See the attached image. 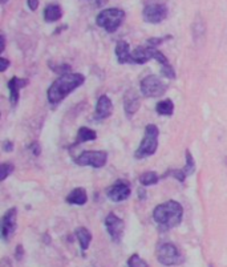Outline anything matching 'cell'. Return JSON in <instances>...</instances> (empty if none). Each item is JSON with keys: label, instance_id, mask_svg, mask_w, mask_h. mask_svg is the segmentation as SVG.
I'll return each instance as SVG.
<instances>
[{"label": "cell", "instance_id": "obj_1", "mask_svg": "<svg viewBox=\"0 0 227 267\" xmlns=\"http://www.w3.org/2000/svg\"><path fill=\"white\" fill-rule=\"evenodd\" d=\"M85 81V77L81 73H65L61 75L56 81H53L52 85L48 89V101L52 105H57L60 101H63L66 96L72 93L75 89L82 85Z\"/></svg>", "mask_w": 227, "mask_h": 267}, {"label": "cell", "instance_id": "obj_2", "mask_svg": "<svg viewBox=\"0 0 227 267\" xmlns=\"http://www.w3.org/2000/svg\"><path fill=\"white\" fill-rule=\"evenodd\" d=\"M153 218L162 229L177 228L184 218V208L177 201H168L162 205H158L153 211Z\"/></svg>", "mask_w": 227, "mask_h": 267}, {"label": "cell", "instance_id": "obj_3", "mask_svg": "<svg viewBox=\"0 0 227 267\" xmlns=\"http://www.w3.org/2000/svg\"><path fill=\"white\" fill-rule=\"evenodd\" d=\"M125 19V12L120 8H108L97 15L96 23L97 26L104 28L106 32L113 33L121 27L122 21Z\"/></svg>", "mask_w": 227, "mask_h": 267}, {"label": "cell", "instance_id": "obj_4", "mask_svg": "<svg viewBox=\"0 0 227 267\" xmlns=\"http://www.w3.org/2000/svg\"><path fill=\"white\" fill-rule=\"evenodd\" d=\"M158 135H160V130L154 124L146 126L144 140H142L141 145L139 146V149L134 153L135 159L142 160L154 154L158 148Z\"/></svg>", "mask_w": 227, "mask_h": 267}, {"label": "cell", "instance_id": "obj_5", "mask_svg": "<svg viewBox=\"0 0 227 267\" xmlns=\"http://www.w3.org/2000/svg\"><path fill=\"white\" fill-rule=\"evenodd\" d=\"M157 259L164 266H174V264H179L184 261L182 254L179 253L177 246L174 243H170V242H164V243L158 244Z\"/></svg>", "mask_w": 227, "mask_h": 267}, {"label": "cell", "instance_id": "obj_6", "mask_svg": "<svg viewBox=\"0 0 227 267\" xmlns=\"http://www.w3.org/2000/svg\"><path fill=\"white\" fill-rule=\"evenodd\" d=\"M144 20L151 24H158L168 17V7L161 2H149L142 11Z\"/></svg>", "mask_w": 227, "mask_h": 267}, {"label": "cell", "instance_id": "obj_7", "mask_svg": "<svg viewBox=\"0 0 227 267\" xmlns=\"http://www.w3.org/2000/svg\"><path fill=\"white\" fill-rule=\"evenodd\" d=\"M141 92L146 97H160L164 96L168 85L162 81L161 79L155 75H149L141 81Z\"/></svg>", "mask_w": 227, "mask_h": 267}, {"label": "cell", "instance_id": "obj_8", "mask_svg": "<svg viewBox=\"0 0 227 267\" xmlns=\"http://www.w3.org/2000/svg\"><path fill=\"white\" fill-rule=\"evenodd\" d=\"M106 160H108V153L104 152V150H97V152L88 150V152H82L75 161L80 166L102 168L106 164Z\"/></svg>", "mask_w": 227, "mask_h": 267}, {"label": "cell", "instance_id": "obj_9", "mask_svg": "<svg viewBox=\"0 0 227 267\" xmlns=\"http://www.w3.org/2000/svg\"><path fill=\"white\" fill-rule=\"evenodd\" d=\"M105 228L108 230L110 238H112V241L119 243L122 239L124 229H125V224H124L121 218L117 217L115 213H109L105 218Z\"/></svg>", "mask_w": 227, "mask_h": 267}, {"label": "cell", "instance_id": "obj_10", "mask_svg": "<svg viewBox=\"0 0 227 267\" xmlns=\"http://www.w3.org/2000/svg\"><path fill=\"white\" fill-rule=\"evenodd\" d=\"M16 208L7 210L6 214L3 215V219H2V238L4 241H10L15 234V231H16Z\"/></svg>", "mask_w": 227, "mask_h": 267}, {"label": "cell", "instance_id": "obj_11", "mask_svg": "<svg viewBox=\"0 0 227 267\" xmlns=\"http://www.w3.org/2000/svg\"><path fill=\"white\" fill-rule=\"evenodd\" d=\"M106 195L113 202L125 201L130 195V185L125 181H117L106 190Z\"/></svg>", "mask_w": 227, "mask_h": 267}, {"label": "cell", "instance_id": "obj_12", "mask_svg": "<svg viewBox=\"0 0 227 267\" xmlns=\"http://www.w3.org/2000/svg\"><path fill=\"white\" fill-rule=\"evenodd\" d=\"M113 104L106 95L100 96L99 101H97V106H96L95 119L96 120H105L109 116L112 115Z\"/></svg>", "mask_w": 227, "mask_h": 267}, {"label": "cell", "instance_id": "obj_13", "mask_svg": "<svg viewBox=\"0 0 227 267\" xmlns=\"http://www.w3.org/2000/svg\"><path fill=\"white\" fill-rule=\"evenodd\" d=\"M153 51H154L153 47H140V48H137V50H134L132 52V56H130V63L145 64L146 61H149V60L154 59Z\"/></svg>", "mask_w": 227, "mask_h": 267}, {"label": "cell", "instance_id": "obj_14", "mask_svg": "<svg viewBox=\"0 0 227 267\" xmlns=\"http://www.w3.org/2000/svg\"><path fill=\"white\" fill-rule=\"evenodd\" d=\"M124 108L128 117H132L140 109V97L135 91H129L124 97Z\"/></svg>", "mask_w": 227, "mask_h": 267}, {"label": "cell", "instance_id": "obj_15", "mask_svg": "<svg viewBox=\"0 0 227 267\" xmlns=\"http://www.w3.org/2000/svg\"><path fill=\"white\" fill-rule=\"evenodd\" d=\"M28 84L27 79H19V77H12L8 83V89H10V101L12 105H16L19 101V92L20 89H23L24 86Z\"/></svg>", "mask_w": 227, "mask_h": 267}, {"label": "cell", "instance_id": "obj_16", "mask_svg": "<svg viewBox=\"0 0 227 267\" xmlns=\"http://www.w3.org/2000/svg\"><path fill=\"white\" fill-rule=\"evenodd\" d=\"M153 55H154V59L157 60V61H160V64H161L162 75H165V76L169 77V79H174L175 77L174 70H173V66L170 65L169 60L166 59V56H165L164 53L160 52V51L155 50L154 48V51H153Z\"/></svg>", "mask_w": 227, "mask_h": 267}, {"label": "cell", "instance_id": "obj_17", "mask_svg": "<svg viewBox=\"0 0 227 267\" xmlns=\"http://www.w3.org/2000/svg\"><path fill=\"white\" fill-rule=\"evenodd\" d=\"M116 56L119 60L120 64H125L130 63V56H132V52H130V47L126 41L121 40L117 43L116 46Z\"/></svg>", "mask_w": 227, "mask_h": 267}, {"label": "cell", "instance_id": "obj_18", "mask_svg": "<svg viewBox=\"0 0 227 267\" xmlns=\"http://www.w3.org/2000/svg\"><path fill=\"white\" fill-rule=\"evenodd\" d=\"M86 201H88V195H86L85 189L82 188H76L71 191L68 197H66V202L71 205H85Z\"/></svg>", "mask_w": 227, "mask_h": 267}, {"label": "cell", "instance_id": "obj_19", "mask_svg": "<svg viewBox=\"0 0 227 267\" xmlns=\"http://www.w3.org/2000/svg\"><path fill=\"white\" fill-rule=\"evenodd\" d=\"M63 17V11H61V7L57 6V4H50L44 10V19L48 23H52V21H57Z\"/></svg>", "mask_w": 227, "mask_h": 267}, {"label": "cell", "instance_id": "obj_20", "mask_svg": "<svg viewBox=\"0 0 227 267\" xmlns=\"http://www.w3.org/2000/svg\"><path fill=\"white\" fill-rule=\"evenodd\" d=\"M75 234L76 237H77V239H79L81 250L85 251L86 249L89 248L90 241H92V233H90L86 228H77L75 231Z\"/></svg>", "mask_w": 227, "mask_h": 267}, {"label": "cell", "instance_id": "obj_21", "mask_svg": "<svg viewBox=\"0 0 227 267\" xmlns=\"http://www.w3.org/2000/svg\"><path fill=\"white\" fill-rule=\"evenodd\" d=\"M97 139V133L92 129L86 128V126H81L79 129V133H77V141H76V145L77 144H82V142L88 141H95Z\"/></svg>", "mask_w": 227, "mask_h": 267}, {"label": "cell", "instance_id": "obj_22", "mask_svg": "<svg viewBox=\"0 0 227 267\" xmlns=\"http://www.w3.org/2000/svg\"><path fill=\"white\" fill-rule=\"evenodd\" d=\"M155 110H157L158 115L161 116H171L173 115V112H174V104H173L171 100L166 99L164 100V101L158 102Z\"/></svg>", "mask_w": 227, "mask_h": 267}, {"label": "cell", "instance_id": "obj_23", "mask_svg": "<svg viewBox=\"0 0 227 267\" xmlns=\"http://www.w3.org/2000/svg\"><path fill=\"white\" fill-rule=\"evenodd\" d=\"M158 175L155 172H146L140 177V182H141L144 186H151V185H155L158 182Z\"/></svg>", "mask_w": 227, "mask_h": 267}, {"label": "cell", "instance_id": "obj_24", "mask_svg": "<svg viewBox=\"0 0 227 267\" xmlns=\"http://www.w3.org/2000/svg\"><path fill=\"white\" fill-rule=\"evenodd\" d=\"M128 266L129 267H149V264L146 263L139 254L130 255V258L128 259Z\"/></svg>", "mask_w": 227, "mask_h": 267}, {"label": "cell", "instance_id": "obj_25", "mask_svg": "<svg viewBox=\"0 0 227 267\" xmlns=\"http://www.w3.org/2000/svg\"><path fill=\"white\" fill-rule=\"evenodd\" d=\"M194 169H195V165H194V160H193V155H191V153L189 152V150H186V165H185L184 168V172L186 173V175H190L194 173Z\"/></svg>", "mask_w": 227, "mask_h": 267}, {"label": "cell", "instance_id": "obj_26", "mask_svg": "<svg viewBox=\"0 0 227 267\" xmlns=\"http://www.w3.org/2000/svg\"><path fill=\"white\" fill-rule=\"evenodd\" d=\"M169 175H170V177L177 178L179 182H184L185 178H186V173L184 172V169H171V170H169V172L165 173L164 178L169 177Z\"/></svg>", "mask_w": 227, "mask_h": 267}, {"label": "cell", "instance_id": "obj_27", "mask_svg": "<svg viewBox=\"0 0 227 267\" xmlns=\"http://www.w3.org/2000/svg\"><path fill=\"white\" fill-rule=\"evenodd\" d=\"M13 172L12 164H2L0 166V181H4Z\"/></svg>", "mask_w": 227, "mask_h": 267}, {"label": "cell", "instance_id": "obj_28", "mask_svg": "<svg viewBox=\"0 0 227 267\" xmlns=\"http://www.w3.org/2000/svg\"><path fill=\"white\" fill-rule=\"evenodd\" d=\"M169 39H171V36L161 37V39H150V40H148V44H149V47H153V48H155L158 44H162L165 40H169Z\"/></svg>", "mask_w": 227, "mask_h": 267}, {"label": "cell", "instance_id": "obj_29", "mask_svg": "<svg viewBox=\"0 0 227 267\" xmlns=\"http://www.w3.org/2000/svg\"><path fill=\"white\" fill-rule=\"evenodd\" d=\"M10 60H7L6 57L0 59V72H6V70L10 66Z\"/></svg>", "mask_w": 227, "mask_h": 267}, {"label": "cell", "instance_id": "obj_30", "mask_svg": "<svg viewBox=\"0 0 227 267\" xmlns=\"http://www.w3.org/2000/svg\"><path fill=\"white\" fill-rule=\"evenodd\" d=\"M86 2H88V3H90L92 6H95V7H101V6H104V4H105L108 0H86Z\"/></svg>", "mask_w": 227, "mask_h": 267}, {"label": "cell", "instance_id": "obj_31", "mask_svg": "<svg viewBox=\"0 0 227 267\" xmlns=\"http://www.w3.org/2000/svg\"><path fill=\"white\" fill-rule=\"evenodd\" d=\"M28 7L31 11H36L39 7V0H28Z\"/></svg>", "mask_w": 227, "mask_h": 267}, {"label": "cell", "instance_id": "obj_32", "mask_svg": "<svg viewBox=\"0 0 227 267\" xmlns=\"http://www.w3.org/2000/svg\"><path fill=\"white\" fill-rule=\"evenodd\" d=\"M3 149H4V152H12V150H13V142L6 141L3 144Z\"/></svg>", "mask_w": 227, "mask_h": 267}, {"label": "cell", "instance_id": "obj_33", "mask_svg": "<svg viewBox=\"0 0 227 267\" xmlns=\"http://www.w3.org/2000/svg\"><path fill=\"white\" fill-rule=\"evenodd\" d=\"M23 253H24L23 246H21V244H19V246L16 248V259H17V261H20V259L23 258Z\"/></svg>", "mask_w": 227, "mask_h": 267}, {"label": "cell", "instance_id": "obj_34", "mask_svg": "<svg viewBox=\"0 0 227 267\" xmlns=\"http://www.w3.org/2000/svg\"><path fill=\"white\" fill-rule=\"evenodd\" d=\"M31 150H32V152L35 153V154H36V155H39V154H40V146H39V144H37V142H33L32 145H31Z\"/></svg>", "mask_w": 227, "mask_h": 267}, {"label": "cell", "instance_id": "obj_35", "mask_svg": "<svg viewBox=\"0 0 227 267\" xmlns=\"http://www.w3.org/2000/svg\"><path fill=\"white\" fill-rule=\"evenodd\" d=\"M0 267H11L10 261H8L7 258H4V259H2V263H0Z\"/></svg>", "mask_w": 227, "mask_h": 267}, {"label": "cell", "instance_id": "obj_36", "mask_svg": "<svg viewBox=\"0 0 227 267\" xmlns=\"http://www.w3.org/2000/svg\"><path fill=\"white\" fill-rule=\"evenodd\" d=\"M4 48H6V37L2 35V52H4Z\"/></svg>", "mask_w": 227, "mask_h": 267}, {"label": "cell", "instance_id": "obj_37", "mask_svg": "<svg viewBox=\"0 0 227 267\" xmlns=\"http://www.w3.org/2000/svg\"><path fill=\"white\" fill-rule=\"evenodd\" d=\"M7 3V0H2V4H6Z\"/></svg>", "mask_w": 227, "mask_h": 267}]
</instances>
